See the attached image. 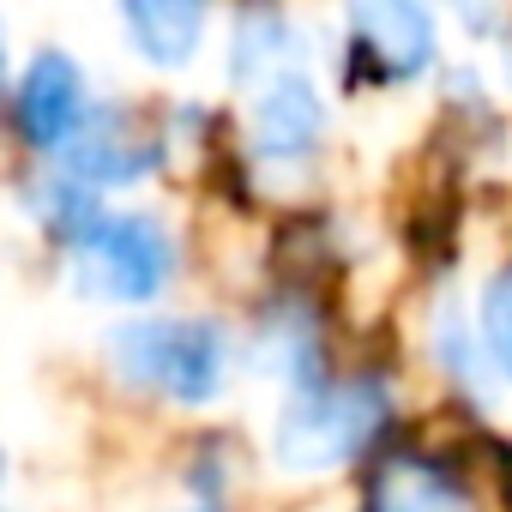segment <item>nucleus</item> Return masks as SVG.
Listing matches in <instances>:
<instances>
[{"label": "nucleus", "instance_id": "nucleus-11", "mask_svg": "<svg viewBox=\"0 0 512 512\" xmlns=\"http://www.w3.org/2000/svg\"><path fill=\"white\" fill-rule=\"evenodd\" d=\"M476 332H482V350L494 362V380L512 392V260L500 272H488V284L476 296Z\"/></svg>", "mask_w": 512, "mask_h": 512}, {"label": "nucleus", "instance_id": "nucleus-12", "mask_svg": "<svg viewBox=\"0 0 512 512\" xmlns=\"http://www.w3.org/2000/svg\"><path fill=\"white\" fill-rule=\"evenodd\" d=\"M284 49H290V31H284V19L272 7H247L241 13V25H235V73L241 79H260L266 61L284 55Z\"/></svg>", "mask_w": 512, "mask_h": 512}, {"label": "nucleus", "instance_id": "nucleus-10", "mask_svg": "<svg viewBox=\"0 0 512 512\" xmlns=\"http://www.w3.org/2000/svg\"><path fill=\"white\" fill-rule=\"evenodd\" d=\"M241 488V452L229 434H199L181 458V500H235Z\"/></svg>", "mask_w": 512, "mask_h": 512}, {"label": "nucleus", "instance_id": "nucleus-8", "mask_svg": "<svg viewBox=\"0 0 512 512\" xmlns=\"http://www.w3.org/2000/svg\"><path fill=\"white\" fill-rule=\"evenodd\" d=\"M428 362H434V374L452 386V398L488 410V398H494L500 380H494V362H488V350H482L476 314H464L458 302H440V308L428 314Z\"/></svg>", "mask_w": 512, "mask_h": 512}, {"label": "nucleus", "instance_id": "nucleus-9", "mask_svg": "<svg viewBox=\"0 0 512 512\" xmlns=\"http://www.w3.org/2000/svg\"><path fill=\"white\" fill-rule=\"evenodd\" d=\"M133 49L151 67H187L205 31V0H121Z\"/></svg>", "mask_w": 512, "mask_h": 512}, {"label": "nucleus", "instance_id": "nucleus-4", "mask_svg": "<svg viewBox=\"0 0 512 512\" xmlns=\"http://www.w3.org/2000/svg\"><path fill=\"white\" fill-rule=\"evenodd\" d=\"M13 121H19V139L31 151H73V139L85 133V79L79 67L61 55V49H37L25 79H19V97H13Z\"/></svg>", "mask_w": 512, "mask_h": 512}, {"label": "nucleus", "instance_id": "nucleus-3", "mask_svg": "<svg viewBox=\"0 0 512 512\" xmlns=\"http://www.w3.org/2000/svg\"><path fill=\"white\" fill-rule=\"evenodd\" d=\"M67 247L73 290L103 308H151L175 284V235L145 211H97Z\"/></svg>", "mask_w": 512, "mask_h": 512}, {"label": "nucleus", "instance_id": "nucleus-7", "mask_svg": "<svg viewBox=\"0 0 512 512\" xmlns=\"http://www.w3.org/2000/svg\"><path fill=\"white\" fill-rule=\"evenodd\" d=\"M157 157H163L157 139H151L145 127H133L127 109H103V115H91L85 133L73 139L67 175L97 193V187H127V181H139L145 169H157Z\"/></svg>", "mask_w": 512, "mask_h": 512}, {"label": "nucleus", "instance_id": "nucleus-13", "mask_svg": "<svg viewBox=\"0 0 512 512\" xmlns=\"http://www.w3.org/2000/svg\"><path fill=\"white\" fill-rule=\"evenodd\" d=\"M452 7L470 31H494V19H500V0H452Z\"/></svg>", "mask_w": 512, "mask_h": 512}, {"label": "nucleus", "instance_id": "nucleus-2", "mask_svg": "<svg viewBox=\"0 0 512 512\" xmlns=\"http://www.w3.org/2000/svg\"><path fill=\"white\" fill-rule=\"evenodd\" d=\"M103 362L121 392L163 404V410H211L235 374L229 326L205 314H139L109 326Z\"/></svg>", "mask_w": 512, "mask_h": 512}, {"label": "nucleus", "instance_id": "nucleus-5", "mask_svg": "<svg viewBox=\"0 0 512 512\" xmlns=\"http://www.w3.org/2000/svg\"><path fill=\"white\" fill-rule=\"evenodd\" d=\"M356 55L374 61L380 79H416L434 61V19L422 0H350Z\"/></svg>", "mask_w": 512, "mask_h": 512}, {"label": "nucleus", "instance_id": "nucleus-6", "mask_svg": "<svg viewBox=\"0 0 512 512\" xmlns=\"http://www.w3.org/2000/svg\"><path fill=\"white\" fill-rule=\"evenodd\" d=\"M320 139H326L320 91L302 73H278L272 91L253 103V115H247V145L260 157H278V163H302Z\"/></svg>", "mask_w": 512, "mask_h": 512}, {"label": "nucleus", "instance_id": "nucleus-1", "mask_svg": "<svg viewBox=\"0 0 512 512\" xmlns=\"http://www.w3.org/2000/svg\"><path fill=\"white\" fill-rule=\"evenodd\" d=\"M398 416H404V398L380 362L326 368L302 386H284V398L272 410L266 458L290 482H326V476L362 470L386 446H398L404 440Z\"/></svg>", "mask_w": 512, "mask_h": 512}, {"label": "nucleus", "instance_id": "nucleus-14", "mask_svg": "<svg viewBox=\"0 0 512 512\" xmlns=\"http://www.w3.org/2000/svg\"><path fill=\"white\" fill-rule=\"evenodd\" d=\"M175 512H235V500H181Z\"/></svg>", "mask_w": 512, "mask_h": 512}]
</instances>
